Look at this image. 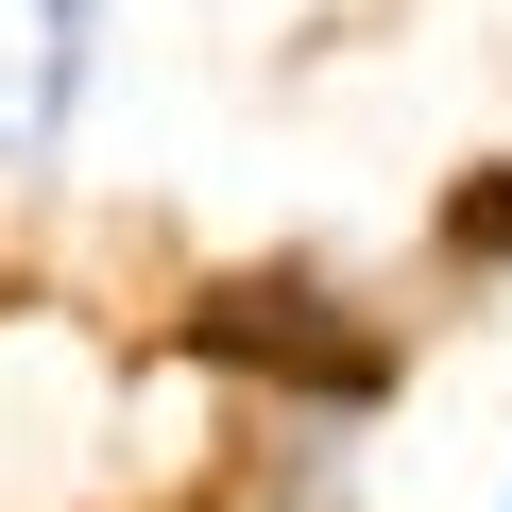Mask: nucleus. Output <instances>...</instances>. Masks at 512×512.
<instances>
[{"instance_id":"nucleus-2","label":"nucleus","mask_w":512,"mask_h":512,"mask_svg":"<svg viewBox=\"0 0 512 512\" xmlns=\"http://www.w3.org/2000/svg\"><path fill=\"white\" fill-rule=\"evenodd\" d=\"M495 512H512V495H495Z\"/></svg>"},{"instance_id":"nucleus-1","label":"nucleus","mask_w":512,"mask_h":512,"mask_svg":"<svg viewBox=\"0 0 512 512\" xmlns=\"http://www.w3.org/2000/svg\"><path fill=\"white\" fill-rule=\"evenodd\" d=\"M103 86V0H0V188L52 171Z\"/></svg>"}]
</instances>
